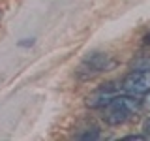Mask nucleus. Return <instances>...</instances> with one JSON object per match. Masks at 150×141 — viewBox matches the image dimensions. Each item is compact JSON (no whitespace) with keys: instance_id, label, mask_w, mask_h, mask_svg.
Wrapping results in <instances>:
<instances>
[{"instance_id":"1","label":"nucleus","mask_w":150,"mask_h":141,"mask_svg":"<svg viewBox=\"0 0 150 141\" xmlns=\"http://www.w3.org/2000/svg\"><path fill=\"white\" fill-rule=\"evenodd\" d=\"M139 109V100H135V96H112L111 102L107 105H103V120L111 126H118L122 122H126Z\"/></svg>"},{"instance_id":"2","label":"nucleus","mask_w":150,"mask_h":141,"mask_svg":"<svg viewBox=\"0 0 150 141\" xmlns=\"http://www.w3.org/2000/svg\"><path fill=\"white\" fill-rule=\"evenodd\" d=\"M122 90L131 96H144L150 92V70H137L131 72L128 77H124L122 81Z\"/></svg>"},{"instance_id":"3","label":"nucleus","mask_w":150,"mask_h":141,"mask_svg":"<svg viewBox=\"0 0 150 141\" xmlns=\"http://www.w3.org/2000/svg\"><path fill=\"white\" fill-rule=\"evenodd\" d=\"M112 66H115V60H112L109 55H105V53H92V55H88L86 58L83 60L79 72L84 73L86 77H90V75H96V73H101V72H109Z\"/></svg>"},{"instance_id":"4","label":"nucleus","mask_w":150,"mask_h":141,"mask_svg":"<svg viewBox=\"0 0 150 141\" xmlns=\"http://www.w3.org/2000/svg\"><path fill=\"white\" fill-rule=\"evenodd\" d=\"M116 96L112 87H101L100 90H96L92 96H88V107H103L111 102V98Z\"/></svg>"},{"instance_id":"5","label":"nucleus","mask_w":150,"mask_h":141,"mask_svg":"<svg viewBox=\"0 0 150 141\" xmlns=\"http://www.w3.org/2000/svg\"><path fill=\"white\" fill-rule=\"evenodd\" d=\"M98 137H100V132H98V130H94V132H88V134L79 135V139H98Z\"/></svg>"},{"instance_id":"6","label":"nucleus","mask_w":150,"mask_h":141,"mask_svg":"<svg viewBox=\"0 0 150 141\" xmlns=\"http://www.w3.org/2000/svg\"><path fill=\"white\" fill-rule=\"evenodd\" d=\"M124 139H129V141H133V139H148V135H141V134H135V135H126Z\"/></svg>"},{"instance_id":"7","label":"nucleus","mask_w":150,"mask_h":141,"mask_svg":"<svg viewBox=\"0 0 150 141\" xmlns=\"http://www.w3.org/2000/svg\"><path fill=\"white\" fill-rule=\"evenodd\" d=\"M144 132H148V134H150V119L144 122Z\"/></svg>"},{"instance_id":"8","label":"nucleus","mask_w":150,"mask_h":141,"mask_svg":"<svg viewBox=\"0 0 150 141\" xmlns=\"http://www.w3.org/2000/svg\"><path fill=\"white\" fill-rule=\"evenodd\" d=\"M144 107H146V109H150V96L146 98V102H144Z\"/></svg>"},{"instance_id":"9","label":"nucleus","mask_w":150,"mask_h":141,"mask_svg":"<svg viewBox=\"0 0 150 141\" xmlns=\"http://www.w3.org/2000/svg\"><path fill=\"white\" fill-rule=\"evenodd\" d=\"M144 41H146V43H150V34H148L146 38H144Z\"/></svg>"}]
</instances>
